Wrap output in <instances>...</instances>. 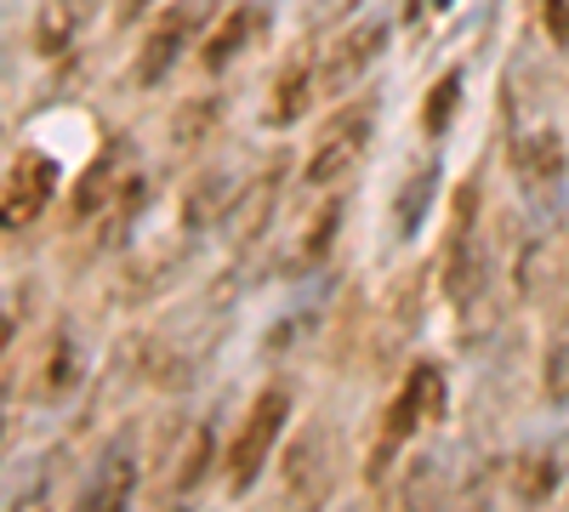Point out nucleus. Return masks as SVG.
Returning <instances> with one entry per match:
<instances>
[{"mask_svg": "<svg viewBox=\"0 0 569 512\" xmlns=\"http://www.w3.org/2000/svg\"><path fill=\"white\" fill-rule=\"evenodd\" d=\"M284 428H291V388L268 382V388L251 399L240 433H233V444H228V490H233V495H246V490L262 479V468H268V455H273V444H279Z\"/></svg>", "mask_w": 569, "mask_h": 512, "instance_id": "nucleus-1", "label": "nucleus"}, {"mask_svg": "<svg viewBox=\"0 0 569 512\" xmlns=\"http://www.w3.org/2000/svg\"><path fill=\"white\" fill-rule=\"evenodd\" d=\"M370 126H376V98L342 103L313 137V149L302 160V189H337V182L359 165L365 143H370Z\"/></svg>", "mask_w": 569, "mask_h": 512, "instance_id": "nucleus-2", "label": "nucleus"}, {"mask_svg": "<svg viewBox=\"0 0 569 512\" xmlns=\"http://www.w3.org/2000/svg\"><path fill=\"white\" fill-rule=\"evenodd\" d=\"M445 404H450V388H445V370L433 359L410 364V377L399 382L388 415H382V444H376V473H382V455H393L410 433L445 422Z\"/></svg>", "mask_w": 569, "mask_h": 512, "instance_id": "nucleus-3", "label": "nucleus"}, {"mask_svg": "<svg viewBox=\"0 0 569 512\" xmlns=\"http://www.w3.org/2000/svg\"><path fill=\"white\" fill-rule=\"evenodd\" d=\"M206 18H211V0H171V7H160L154 23H149V34H142V46H137L131 80H137V86H160V80L177 69L182 46L200 34Z\"/></svg>", "mask_w": 569, "mask_h": 512, "instance_id": "nucleus-4", "label": "nucleus"}, {"mask_svg": "<svg viewBox=\"0 0 569 512\" xmlns=\"http://www.w3.org/2000/svg\"><path fill=\"white\" fill-rule=\"evenodd\" d=\"M337 490V450H330V428L325 422H308L284 455V501L297 512H319Z\"/></svg>", "mask_w": 569, "mask_h": 512, "instance_id": "nucleus-5", "label": "nucleus"}, {"mask_svg": "<svg viewBox=\"0 0 569 512\" xmlns=\"http://www.w3.org/2000/svg\"><path fill=\"white\" fill-rule=\"evenodd\" d=\"M308 194H313V200L297 205V234H291V245H284V262H279V273H291V279L313 273V268L330 257L337 234H342V194H330V189H308Z\"/></svg>", "mask_w": 569, "mask_h": 512, "instance_id": "nucleus-6", "label": "nucleus"}, {"mask_svg": "<svg viewBox=\"0 0 569 512\" xmlns=\"http://www.w3.org/2000/svg\"><path fill=\"white\" fill-rule=\"evenodd\" d=\"M137 433H120L98 461H91V473L74 495L69 512H131V495H137Z\"/></svg>", "mask_w": 569, "mask_h": 512, "instance_id": "nucleus-7", "label": "nucleus"}, {"mask_svg": "<svg viewBox=\"0 0 569 512\" xmlns=\"http://www.w3.org/2000/svg\"><path fill=\"white\" fill-rule=\"evenodd\" d=\"M388 40H393V23L388 18H359L342 29V40L325 52V69H319V91L325 98H342V91L388 52Z\"/></svg>", "mask_w": 569, "mask_h": 512, "instance_id": "nucleus-8", "label": "nucleus"}, {"mask_svg": "<svg viewBox=\"0 0 569 512\" xmlns=\"http://www.w3.org/2000/svg\"><path fill=\"white\" fill-rule=\"evenodd\" d=\"M52 200H58V160L40 154V149H18L12 165H7V205H0V217H7V234L29 228Z\"/></svg>", "mask_w": 569, "mask_h": 512, "instance_id": "nucleus-9", "label": "nucleus"}, {"mask_svg": "<svg viewBox=\"0 0 569 512\" xmlns=\"http://www.w3.org/2000/svg\"><path fill=\"white\" fill-rule=\"evenodd\" d=\"M279 189H284V160H268L246 189H240V200H233V211H228V240H233V251H251L262 234H268V222H273V211H279Z\"/></svg>", "mask_w": 569, "mask_h": 512, "instance_id": "nucleus-10", "label": "nucleus"}, {"mask_svg": "<svg viewBox=\"0 0 569 512\" xmlns=\"http://www.w3.org/2000/svg\"><path fill=\"white\" fill-rule=\"evenodd\" d=\"M126 165H131V143H126V137H114V143H103L98 149V160H91L86 171H80V182H74V189H69V217L74 222H91V217H98V211H109L114 200H120V189H126Z\"/></svg>", "mask_w": 569, "mask_h": 512, "instance_id": "nucleus-11", "label": "nucleus"}, {"mask_svg": "<svg viewBox=\"0 0 569 512\" xmlns=\"http://www.w3.org/2000/svg\"><path fill=\"white\" fill-rule=\"evenodd\" d=\"M563 171H569V160H563L558 126H530V131L512 137V177L525 182V189L547 194V189H558V182H563Z\"/></svg>", "mask_w": 569, "mask_h": 512, "instance_id": "nucleus-12", "label": "nucleus"}, {"mask_svg": "<svg viewBox=\"0 0 569 512\" xmlns=\"http://www.w3.org/2000/svg\"><path fill=\"white\" fill-rule=\"evenodd\" d=\"M91 12H98V0H40V7H34V29H29L34 52L40 58H63L69 46L80 40Z\"/></svg>", "mask_w": 569, "mask_h": 512, "instance_id": "nucleus-13", "label": "nucleus"}, {"mask_svg": "<svg viewBox=\"0 0 569 512\" xmlns=\"http://www.w3.org/2000/svg\"><path fill=\"white\" fill-rule=\"evenodd\" d=\"M240 189H246V182H233L228 171L194 177V182H188V200H182V228H188V234H200V228L228 222V211H233V200H240Z\"/></svg>", "mask_w": 569, "mask_h": 512, "instance_id": "nucleus-14", "label": "nucleus"}, {"mask_svg": "<svg viewBox=\"0 0 569 512\" xmlns=\"http://www.w3.org/2000/svg\"><path fill=\"white\" fill-rule=\"evenodd\" d=\"M563 473H569V439H552V444H541V450L518 455L512 490H518V501H525V506H536V501H547V495L563 484Z\"/></svg>", "mask_w": 569, "mask_h": 512, "instance_id": "nucleus-15", "label": "nucleus"}, {"mask_svg": "<svg viewBox=\"0 0 569 512\" xmlns=\"http://www.w3.org/2000/svg\"><path fill=\"white\" fill-rule=\"evenodd\" d=\"M433 200H439V160H421L410 177H405V189L393 200V228H399V240H416L427 217H433Z\"/></svg>", "mask_w": 569, "mask_h": 512, "instance_id": "nucleus-16", "label": "nucleus"}, {"mask_svg": "<svg viewBox=\"0 0 569 512\" xmlns=\"http://www.w3.org/2000/svg\"><path fill=\"white\" fill-rule=\"evenodd\" d=\"M257 34H262V7H233V12H222L217 18V29H211V40H206V69H228L233 58L246 52V46H257Z\"/></svg>", "mask_w": 569, "mask_h": 512, "instance_id": "nucleus-17", "label": "nucleus"}, {"mask_svg": "<svg viewBox=\"0 0 569 512\" xmlns=\"http://www.w3.org/2000/svg\"><path fill=\"white\" fill-rule=\"evenodd\" d=\"M313 86H319V80H313V63H297V58H291V63L279 69L273 91H268V114H262V120H268L273 131L297 126V120L308 114V98H313Z\"/></svg>", "mask_w": 569, "mask_h": 512, "instance_id": "nucleus-18", "label": "nucleus"}, {"mask_svg": "<svg viewBox=\"0 0 569 512\" xmlns=\"http://www.w3.org/2000/svg\"><path fill=\"white\" fill-rule=\"evenodd\" d=\"M80 388V342L69 324H58V337L46 342V364H40V399H63Z\"/></svg>", "mask_w": 569, "mask_h": 512, "instance_id": "nucleus-19", "label": "nucleus"}, {"mask_svg": "<svg viewBox=\"0 0 569 512\" xmlns=\"http://www.w3.org/2000/svg\"><path fill=\"white\" fill-rule=\"evenodd\" d=\"M211 450H217L211 428H194V433L182 439V450H177V461H171V501H177V506L206 484V473H211Z\"/></svg>", "mask_w": 569, "mask_h": 512, "instance_id": "nucleus-20", "label": "nucleus"}, {"mask_svg": "<svg viewBox=\"0 0 569 512\" xmlns=\"http://www.w3.org/2000/svg\"><path fill=\"white\" fill-rule=\"evenodd\" d=\"M456 109H461V69L439 74V86L421 98V131L427 137H445L456 126Z\"/></svg>", "mask_w": 569, "mask_h": 512, "instance_id": "nucleus-21", "label": "nucleus"}, {"mask_svg": "<svg viewBox=\"0 0 569 512\" xmlns=\"http://www.w3.org/2000/svg\"><path fill=\"white\" fill-rule=\"evenodd\" d=\"M211 131H217V103H182L171 120V143L177 154H200Z\"/></svg>", "mask_w": 569, "mask_h": 512, "instance_id": "nucleus-22", "label": "nucleus"}, {"mask_svg": "<svg viewBox=\"0 0 569 512\" xmlns=\"http://www.w3.org/2000/svg\"><path fill=\"white\" fill-rule=\"evenodd\" d=\"M46 468H52V455H46L40 468L29 473V490H12V506L7 512H52V473H46Z\"/></svg>", "mask_w": 569, "mask_h": 512, "instance_id": "nucleus-23", "label": "nucleus"}, {"mask_svg": "<svg viewBox=\"0 0 569 512\" xmlns=\"http://www.w3.org/2000/svg\"><path fill=\"white\" fill-rule=\"evenodd\" d=\"M541 23H547L552 46H569V0H541Z\"/></svg>", "mask_w": 569, "mask_h": 512, "instance_id": "nucleus-24", "label": "nucleus"}, {"mask_svg": "<svg viewBox=\"0 0 569 512\" xmlns=\"http://www.w3.org/2000/svg\"><path fill=\"white\" fill-rule=\"evenodd\" d=\"M450 0H410V12H445Z\"/></svg>", "mask_w": 569, "mask_h": 512, "instance_id": "nucleus-25", "label": "nucleus"}]
</instances>
